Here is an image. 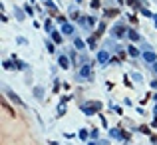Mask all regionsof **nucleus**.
Here are the masks:
<instances>
[{
	"instance_id": "1",
	"label": "nucleus",
	"mask_w": 157,
	"mask_h": 145,
	"mask_svg": "<svg viewBox=\"0 0 157 145\" xmlns=\"http://www.w3.org/2000/svg\"><path fill=\"white\" fill-rule=\"evenodd\" d=\"M6 93H8V96H10L12 99H14V101H16V103H20V97H18V96H16V93H12V90H8V88H6Z\"/></svg>"
},
{
	"instance_id": "2",
	"label": "nucleus",
	"mask_w": 157,
	"mask_h": 145,
	"mask_svg": "<svg viewBox=\"0 0 157 145\" xmlns=\"http://www.w3.org/2000/svg\"><path fill=\"white\" fill-rule=\"evenodd\" d=\"M145 60H147V62H155V54H151V52H145Z\"/></svg>"
},
{
	"instance_id": "3",
	"label": "nucleus",
	"mask_w": 157,
	"mask_h": 145,
	"mask_svg": "<svg viewBox=\"0 0 157 145\" xmlns=\"http://www.w3.org/2000/svg\"><path fill=\"white\" fill-rule=\"evenodd\" d=\"M98 58H100V62H105V58H107V54H105V52H100V56H98Z\"/></svg>"
},
{
	"instance_id": "4",
	"label": "nucleus",
	"mask_w": 157,
	"mask_h": 145,
	"mask_svg": "<svg viewBox=\"0 0 157 145\" xmlns=\"http://www.w3.org/2000/svg\"><path fill=\"white\" fill-rule=\"evenodd\" d=\"M60 66H62V68H68V60H66V58H62V60H60Z\"/></svg>"
}]
</instances>
